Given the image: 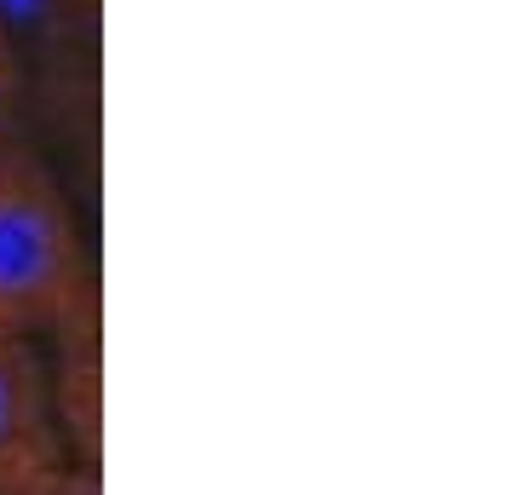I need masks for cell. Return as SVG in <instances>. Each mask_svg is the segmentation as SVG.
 I'll return each mask as SVG.
<instances>
[{
  "instance_id": "cell-1",
  "label": "cell",
  "mask_w": 512,
  "mask_h": 495,
  "mask_svg": "<svg viewBox=\"0 0 512 495\" xmlns=\"http://www.w3.org/2000/svg\"><path fill=\"white\" fill-rule=\"evenodd\" d=\"M93 265L64 190L24 150H0V329L64 340L93 329Z\"/></svg>"
},
{
  "instance_id": "cell-2",
  "label": "cell",
  "mask_w": 512,
  "mask_h": 495,
  "mask_svg": "<svg viewBox=\"0 0 512 495\" xmlns=\"http://www.w3.org/2000/svg\"><path fill=\"white\" fill-rule=\"evenodd\" d=\"M64 461L35 340L0 329V495H29Z\"/></svg>"
},
{
  "instance_id": "cell-3",
  "label": "cell",
  "mask_w": 512,
  "mask_h": 495,
  "mask_svg": "<svg viewBox=\"0 0 512 495\" xmlns=\"http://www.w3.org/2000/svg\"><path fill=\"white\" fill-rule=\"evenodd\" d=\"M58 346V369L47 375V403H52V426H58V444L64 461L98 467V438H104V398H98V329H75Z\"/></svg>"
},
{
  "instance_id": "cell-4",
  "label": "cell",
  "mask_w": 512,
  "mask_h": 495,
  "mask_svg": "<svg viewBox=\"0 0 512 495\" xmlns=\"http://www.w3.org/2000/svg\"><path fill=\"white\" fill-rule=\"evenodd\" d=\"M70 12V0H0V35L18 47V41H41L52 35V24Z\"/></svg>"
},
{
  "instance_id": "cell-5",
  "label": "cell",
  "mask_w": 512,
  "mask_h": 495,
  "mask_svg": "<svg viewBox=\"0 0 512 495\" xmlns=\"http://www.w3.org/2000/svg\"><path fill=\"white\" fill-rule=\"evenodd\" d=\"M29 495H104V478H98V467H81V461H58V467H52Z\"/></svg>"
},
{
  "instance_id": "cell-6",
  "label": "cell",
  "mask_w": 512,
  "mask_h": 495,
  "mask_svg": "<svg viewBox=\"0 0 512 495\" xmlns=\"http://www.w3.org/2000/svg\"><path fill=\"white\" fill-rule=\"evenodd\" d=\"M12 98H18V75L12 64H0V150L12 144Z\"/></svg>"
},
{
  "instance_id": "cell-7",
  "label": "cell",
  "mask_w": 512,
  "mask_h": 495,
  "mask_svg": "<svg viewBox=\"0 0 512 495\" xmlns=\"http://www.w3.org/2000/svg\"><path fill=\"white\" fill-rule=\"evenodd\" d=\"M70 12H75V18H93V12H98V0H70Z\"/></svg>"
},
{
  "instance_id": "cell-8",
  "label": "cell",
  "mask_w": 512,
  "mask_h": 495,
  "mask_svg": "<svg viewBox=\"0 0 512 495\" xmlns=\"http://www.w3.org/2000/svg\"><path fill=\"white\" fill-rule=\"evenodd\" d=\"M0 64H12V41L6 35H0Z\"/></svg>"
}]
</instances>
